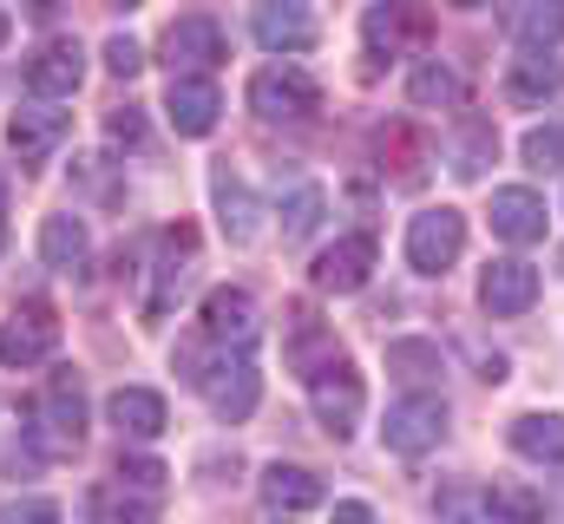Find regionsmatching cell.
Returning <instances> with one entry per match:
<instances>
[{
	"label": "cell",
	"instance_id": "7",
	"mask_svg": "<svg viewBox=\"0 0 564 524\" xmlns=\"http://www.w3.org/2000/svg\"><path fill=\"white\" fill-rule=\"evenodd\" d=\"M191 282H197V230H191V223H177V230L164 237V250H158L144 315H151V321H158V315H171V308H177V295H184Z\"/></svg>",
	"mask_w": 564,
	"mask_h": 524
},
{
	"label": "cell",
	"instance_id": "19",
	"mask_svg": "<svg viewBox=\"0 0 564 524\" xmlns=\"http://www.w3.org/2000/svg\"><path fill=\"white\" fill-rule=\"evenodd\" d=\"M492 230H499L506 243H539V237H545V204H539L525 184L492 190Z\"/></svg>",
	"mask_w": 564,
	"mask_h": 524
},
{
	"label": "cell",
	"instance_id": "31",
	"mask_svg": "<svg viewBox=\"0 0 564 524\" xmlns=\"http://www.w3.org/2000/svg\"><path fill=\"white\" fill-rule=\"evenodd\" d=\"M492 151H499L492 125H486V119H473V125H466V138L453 144V177H479V171L492 164Z\"/></svg>",
	"mask_w": 564,
	"mask_h": 524
},
{
	"label": "cell",
	"instance_id": "20",
	"mask_svg": "<svg viewBox=\"0 0 564 524\" xmlns=\"http://www.w3.org/2000/svg\"><path fill=\"white\" fill-rule=\"evenodd\" d=\"M257 40L270 53H308L315 46V20L295 0H270V7H257Z\"/></svg>",
	"mask_w": 564,
	"mask_h": 524
},
{
	"label": "cell",
	"instance_id": "40",
	"mask_svg": "<svg viewBox=\"0 0 564 524\" xmlns=\"http://www.w3.org/2000/svg\"><path fill=\"white\" fill-rule=\"evenodd\" d=\"M335 524H375V512H368L361 499H341V505H335Z\"/></svg>",
	"mask_w": 564,
	"mask_h": 524
},
{
	"label": "cell",
	"instance_id": "4",
	"mask_svg": "<svg viewBox=\"0 0 564 524\" xmlns=\"http://www.w3.org/2000/svg\"><path fill=\"white\" fill-rule=\"evenodd\" d=\"M164 59H171V79H204L224 59V26L210 13H177L164 26Z\"/></svg>",
	"mask_w": 564,
	"mask_h": 524
},
{
	"label": "cell",
	"instance_id": "13",
	"mask_svg": "<svg viewBox=\"0 0 564 524\" xmlns=\"http://www.w3.org/2000/svg\"><path fill=\"white\" fill-rule=\"evenodd\" d=\"M368 275H375V237L368 230L361 237H341V243H328L315 256V288L322 295H355Z\"/></svg>",
	"mask_w": 564,
	"mask_h": 524
},
{
	"label": "cell",
	"instance_id": "26",
	"mask_svg": "<svg viewBox=\"0 0 564 524\" xmlns=\"http://www.w3.org/2000/svg\"><path fill=\"white\" fill-rule=\"evenodd\" d=\"M506 26H512L532 53H545V46H558L564 40V0H519Z\"/></svg>",
	"mask_w": 564,
	"mask_h": 524
},
{
	"label": "cell",
	"instance_id": "39",
	"mask_svg": "<svg viewBox=\"0 0 564 524\" xmlns=\"http://www.w3.org/2000/svg\"><path fill=\"white\" fill-rule=\"evenodd\" d=\"M13 524H59V512H53L46 499H33V505H20V512H13Z\"/></svg>",
	"mask_w": 564,
	"mask_h": 524
},
{
	"label": "cell",
	"instance_id": "41",
	"mask_svg": "<svg viewBox=\"0 0 564 524\" xmlns=\"http://www.w3.org/2000/svg\"><path fill=\"white\" fill-rule=\"evenodd\" d=\"M0 250H7V217H0Z\"/></svg>",
	"mask_w": 564,
	"mask_h": 524
},
{
	"label": "cell",
	"instance_id": "23",
	"mask_svg": "<svg viewBox=\"0 0 564 524\" xmlns=\"http://www.w3.org/2000/svg\"><path fill=\"white\" fill-rule=\"evenodd\" d=\"M86 524H158V499H144L132 485H93L86 492Z\"/></svg>",
	"mask_w": 564,
	"mask_h": 524
},
{
	"label": "cell",
	"instance_id": "6",
	"mask_svg": "<svg viewBox=\"0 0 564 524\" xmlns=\"http://www.w3.org/2000/svg\"><path fill=\"white\" fill-rule=\"evenodd\" d=\"M257 335H263V315H257V302H250L243 288L224 282V288L204 295V341H217V348H230V354H250Z\"/></svg>",
	"mask_w": 564,
	"mask_h": 524
},
{
	"label": "cell",
	"instance_id": "29",
	"mask_svg": "<svg viewBox=\"0 0 564 524\" xmlns=\"http://www.w3.org/2000/svg\"><path fill=\"white\" fill-rule=\"evenodd\" d=\"M408 99H414V106H459V99H466V86H459V73H453V66L426 59V66H414V79H408Z\"/></svg>",
	"mask_w": 564,
	"mask_h": 524
},
{
	"label": "cell",
	"instance_id": "33",
	"mask_svg": "<svg viewBox=\"0 0 564 524\" xmlns=\"http://www.w3.org/2000/svg\"><path fill=\"white\" fill-rule=\"evenodd\" d=\"M73 177H79V190L99 197V204H119V197H126V184L106 171V157H73Z\"/></svg>",
	"mask_w": 564,
	"mask_h": 524
},
{
	"label": "cell",
	"instance_id": "28",
	"mask_svg": "<svg viewBox=\"0 0 564 524\" xmlns=\"http://www.w3.org/2000/svg\"><path fill=\"white\" fill-rule=\"evenodd\" d=\"M486 518L492 524H545V499L532 485H492L486 492Z\"/></svg>",
	"mask_w": 564,
	"mask_h": 524
},
{
	"label": "cell",
	"instance_id": "12",
	"mask_svg": "<svg viewBox=\"0 0 564 524\" xmlns=\"http://www.w3.org/2000/svg\"><path fill=\"white\" fill-rule=\"evenodd\" d=\"M479 302H486V315H525V308L539 302V269L519 262V256L486 262V275H479Z\"/></svg>",
	"mask_w": 564,
	"mask_h": 524
},
{
	"label": "cell",
	"instance_id": "25",
	"mask_svg": "<svg viewBox=\"0 0 564 524\" xmlns=\"http://www.w3.org/2000/svg\"><path fill=\"white\" fill-rule=\"evenodd\" d=\"M40 256H46V269H86V256H93L86 223L79 217H46L40 223Z\"/></svg>",
	"mask_w": 564,
	"mask_h": 524
},
{
	"label": "cell",
	"instance_id": "22",
	"mask_svg": "<svg viewBox=\"0 0 564 524\" xmlns=\"http://www.w3.org/2000/svg\"><path fill=\"white\" fill-rule=\"evenodd\" d=\"M322 499H328V492H322V479H315L308 466H282L276 459V466L263 472V505H270V512H315Z\"/></svg>",
	"mask_w": 564,
	"mask_h": 524
},
{
	"label": "cell",
	"instance_id": "17",
	"mask_svg": "<svg viewBox=\"0 0 564 524\" xmlns=\"http://www.w3.org/2000/svg\"><path fill=\"white\" fill-rule=\"evenodd\" d=\"M210 197H217L224 237H230V243H257V197H250V184H243L230 164H217V171H210Z\"/></svg>",
	"mask_w": 564,
	"mask_h": 524
},
{
	"label": "cell",
	"instance_id": "24",
	"mask_svg": "<svg viewBox=\"0 0 564 524\" xmlns=\"http://www.w3.org/2000/svg\"><path fill=\"white\" fill-rule=\"evenodd\" d=\"M512 452L519 459H539V466H558L564 459V413H519L512 419Z\"/></svg>",
	"mask_w": 564,
	"mask_h": 524
},
{
	"label": "cell",
	"instance_id": "36",
	"mask_svg": "<svg viewBox=\"0 0 564 524\" xmlns=\"http://www.w3.org/2000/svg\"><path fill=\"white\" fill-rule=\"evenodd\" d=\"M106 66H112L119 79H132V73H139V66H144L139 40H132V33H112V40H106Z\"/></svg>",
	"mask_w": 564,
	"mask_h": 524
},
{
	"label": "cell",
	"instance_id": "16",
	"mask_svg": "<svg viewBox=\"0 0 564 524\" xmlns=\"http://www.w3.org/2000/svg\"><path fill=\"white\" fill-rule=\"evenodd\" d=\"M335 361H348V354L335 348V335H328L308 308H295V315H289V368H295L302 381H315V374H328Z\"/></svg>",
	"mask_w": 564,
	"mask_h": 524
},
{
	"label": "cell",
	"instance_id": "37",
	"mask_svg": "<svg viewBox=\"0 0 564 524\" xmlns=\"http://www.w3.org/2000/svg\"><path fill=\"white\" fill-rule=\"evenodd\" d=\"M440 512H446V518H453V524H473V518H479V512H486V499H473L466 485H453V492L440 499Z\"/></svg>",
	"mask_w": 564,
	"mask_h": 524
},
{
	"label": "cell",
	"instance_id": "1",
	"mask_svg": "<svg viewBox=\"0 0 564 524\" xmlns=\"http://www.w3.org/2000/svg\"><path fill=\"white\" fill-rule=\"evenodd\" d=\"M250 106H257V119H270V125H302V119H315L322 112V86L302 73V66H263L257 79H250Z\"/></svg>",
	"mask_w": 564,
	"mask_h": 524
},
{
	"label": "cell",
	"instance_id": "10",
	"mask_svg": "<svg viewBox=\"0 0 564 524\" xmlns=\"http://www.w3.org/2000/svg\"><path fill=\"white\" fill-rule=\"evenodd\" d=\"M79 79H86V46H79L73 33L46 40V46L26 59V86H33L40 99H73V92H79Z\"/></svg>",
	"mask_w": 564,
	"mask_h": 524
},
{
	"label": "cell",
	"instance_id": "35",
	"mask_svg": "<svg viewBox=\"0 0 564 524\" xmlns=\"http://www.w3.org/2000/svg\"><path fill=\"white\" fill-rule=\"evenodd\" d=\"M164 479H171V472H164L158 459H139V452L126 459V452H119V485H132L144 499H164Z\"/></svg>",
	"mask_w": 564,
	"mask_h": 524
},
{
	"label": "cell",
	"instance_id": "9",
	"mask_svg": "<svg viewBox=\"0 0 564 524\" xmlns=\"http://www.w3.org/2000/svg\"><path fill=\"white\" fill-rule=\"evenodd\" d=\"M308 400H315V419H322L335 439H348V433L361 426V400H368V393H361V374H355L348 361H335L328 374L308 381Z\"/></svg>",
	"mask_w": 564,
	"mask_h": 524
},
{
	"label": "cell",
	"instance_id": "2",
	"mask_svg": "<svg viewBox=\"0 0 564 524\" xmlns=\"http://www.w3.org/2000/svg\"><path fill=\"white\" fill-rule=\"evenodd\" d=\"M46 452H79V439H86V393L73 381V368H59L46 393H40V413H33V426H26Z\"/></svg>",
	"mask_w": 564,
	"mask_h": 524
},
{
	"label": "cell",
	"instance_id": "8",
	"mask_svg": "<svg viewBox=\"0 0 564 524\" xmlns=\"http://www.w3.org/2000/svg\"><path fill=\"white\" fill-rule=\"evenodd\" d=\"M53 348H59V321H53L46 302H20V308L0 321V361H7V368H33V361H46Z\"/></svg>",
	"mask_w": 564,
	"mask_h": 524
},
{
	"label": "cell",
	"instance_id": "42",
	"mask_svg": "<svg viewBox=\"0 0 564 524\" xmlns=\"http://www.w3.org/2000/svg\"><path fill=\"white\" fill-rule=\"evenodd\" d=\"M112 7H144V0H112Z\"/></svg>",
	"mask_w": 564,
	"mask_h": 524
},
{
	"label": "cell",
	"instance_id": "21",
	"mask_svg": "<svg viewBox=\"0 0 564 524\" xmlns=\"http://www.w3.org/2000/svg\"><path fill=\"white\" fill-rule=\"evenodd\" d=\"M106 419H112L126 439H158V433H164V393L119 387L112 400H106Z\"/></svg>",
	"mask_w": 564,
	"mask_h": 524
},
{
	"label": "cell",
	"instance_id": "43",
	"mask_svg": "<svg viewBox=\"0 0 564 524\" xmlns=\"http://www.w3.org/2000/svg\"><path fill=\"white\" fill-rule=\"evenodd\" d=\"M0 40H7V13H0Z\"/></svg>",
	"mask_w": 564,
	"mask_h": 524
},
{
	"label": "cell",
	"instance_id": "15",
	"mask_svg": "<svg viewBox=\"0 0 564 524\" xmlns=\"http://www.w3.org/2000/svg\"><path fill=\"white\" fill-rule=\"evenodd\" d=\"M66 131H73L66 112H53V106H26V112H13V119H7V144H13V157H20V164H40L46 151H59V144H66Z\"/></svg>",
	"mask_w": 564,
	"mask_h": 524
},
{
	"label": "cell",
	"instance_id": "18",
	"mask_svg": "<svg viewBox=\"0 0 564 524\" xmlns=\"http://www.w3.org/2000/svg\"><path fill=\"white\" fill-rule=\"evenodd\" d=\"M558 92H564V59H552V53L512 59V73H506V99H512V106H545V99H558Z\"/></svg>",
	"mask_w": 564,
	"mask_h": 524
},
{
	"label": "cell",
	"instance_id": "38",
	"mask_svg": "<svg viewBox=\"0 0 564 524\" xmlns=\"http://www.w3.org/2000/svg\"><path fill=\"white\" fill-rule=\"evenodd\" d=\"M106 131H112V144H144V119H139V106H119V112L106 119Z\"/></svg>",
	"mask_w": 564,
	"mask_h": 524
},
{
	"label": "cell",
	"instance_id": "11",
	"mask_svg": "<svg viewBox=\"0 0 564 524\" xmlns=\"http://www.w3.org/2000/svg\"><path fill=\"white\" fill-rule=\"evenodd\" d=\"M426 40H433V7H421V0L368 7V46L375 53H414Z\"/></svg>",
	"mask_w": 564,
	"mask_h": 524
},
{
	"label": "cell",
	"instance_id": "3",
	"mask_svg": "<svg viewBox=\"0 0 564 524\" xmlns=\"http://www.w3.org/2000/svg\"><path fill=\"white\" fill-rule=\"evenodd\" d=\"M466 250V217L453 210V204H440V210H421L414 223H408V262L421 269V275H446L453 262Z\"/></svg>",
	"mask_w": 564,
	"mask_h": 524
},
{
	"label": "cell",
	"instance_id": "14",
	"mask_svg": "<svg viewBox=\"0 0 564 524\" xmlns=\"http://www.w3.org/2000/svg\"><path fill=\"white\" fill-rule=\"evenodd\" d=\"M217 112H224V99H217L210 79H171V92H164V119H171L177 138H204V131H217Z\"/></svg>",
	"mask_w": 564,
	"mask_h": 524
},
{
	"label": "cell",
	"instance_id": "45",
	"mask_svg": "<svg viewBox=\"0 0 564 524\" xmlns=\"http://www.w3.org/2000/svg\"><path fill=\"white\" fill-rule=\"evenodd\" d=\"M558 262H564V256H558Z\"/></svg>",
	"mask_w": 564,
	"mask_h": 524
},
{
	"label": "cell",
	"instance_id": "5",
	"mask_svg": "<svg viewBox=\"0 0 564 524\" xmlns=\"http://www.w3.org/2000/svg\"><path fill=\"white\" fill-rule=\"evenodd\" d=\"M381 439H388V452H408V459L426 452V446H440V439H446V400H440V393H408V400H394Z\"/></svg>",
	"mask_w": 564,
	"mask_h": 524
},
{
	"label": "cell",
	"instance_id": "27",
	"mask_svg": "<svg viewBox=\"0 0 564 524\" xmlns=\"http://www.w3.org/2000/svg\"><path fill=\"white\" fill-rule=\"evenodd\" d=\"M388 374H401L414 387H433L446 368H440V348L433 341H388Z\"/></svg>",
	"mask_w": 564,
	"mask_h": 524
},
{
	"label": "cell",
	"instance_id": "30",
	"mask_svg": "<svg viewBox=\"0 0 564 524\" xmlns=\"http://www.w3.org/2000/svg\"><path fill=\"white\" fill-rule=\"evenodd\" d=\"M394 157V184H421V164H426V144L408 125H388L381 131V164Z\"/></svg>",
	"mask_w": 564,
	"mask_h": 524
},
{
	"label": "cell",
	"instance_id": "44",
	"mask_svg": "<svg viewBox=\"0 0 564 524\" xmlns=\"http://www.w3.org/2000/svg\"><path fill=\"white\" fill-rule=\"evenodd\" d=\"M453 7H479V0H453Z\"/></svg>",
	"mask_w": 564,
	"mask_h": 524
},
{
	"label": "cell",
	"instance_id": "32",
	"mask_svg": "<svg viewBox=\"0 0 564 524\" xmlns=\"http://www.w3.org/2000/svg\"><path fill=\"white\" fill-rule=\"evenodd\" d=\"M315 223H322V190H315V184H295V197L282 204V243L315 237Z\"/></svg>",
	"mask_w": 564,
	"mask_h": 524
},
{
	"label": "cell",
	"instance_id": "34",
	"mask_svg": "<svg viewBox=\"0 0 564 524\" xmlns=\"http://www.w3.org/2000/svg\"><path fill=\"white\" fill-rule=\"evenodd\" d=\"M519 151H525V164H532V171H558V164H564V125L525 131V144H519Z\"/></svg>",
	"mask_w": 564,
	"mask_h": 524
}]
</instances>
